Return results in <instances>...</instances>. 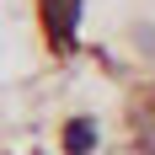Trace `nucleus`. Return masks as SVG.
I'll use <instances>...</instances> for the list:
<instances>
[{
	"label": "nucleus",
	"instance_id": "f03ea898",
	"mask_svg": "<svg viewBox=\"0 0 155 155\" xmlns=\"http://www.w3.org/2000/svg\"><path fill=\"white\" fill-rule=\"evenodd\" d=\"M96 144H102L96 118H70V123H64V155H91Z\"/></svg>",
	"mask_w": 155,
	"mask_h": 155
},
{
	"label": "nucleus",
	"instance_id": "7ed1b4c3",
	"mask_svg": "<svg viewBox=\"0 0 155 155\" xmlns=\"http://www.w3.org/2000/svg\"><path fill=\"white\" fill-rule=\"evenodd\" d=\"M134 43H139V54H150V59H155V27H150V21L134 27Z\"/></svg>",
	"mask_w": 155,
	"mask_h": 155
},
{
	"label": "nucleus",
	"instance_id": "20e7f679",
	"mask_svg": "<svg viewBox=\"0 0 155 155\" xmlns=\"http://www.w3.org/2000/svg\"><path fill=\"white\" fill-rule=\"evenodd\" d=\"M139 144L144 155H155V118H139Z\"/></svg>",
	"mask_w": 155,
	"mask_h": 155
},
{
	"label": "nucleus",
	"instance_id": "f257e3e1",
	"mask_svg": "<svg viewBox=\"0 0 155 155\" xmlns=\"http://www.w3.org/2000/svg\"><path fill=\"white\" fill-rule=\"evenodd\" d=\"M38 5H43L48 43L59 48V54H70L75 48V32H80V0H38Z\"/></svg>",
	"mask_w": 155,
	"mask_h": 155
}]
</instances>
